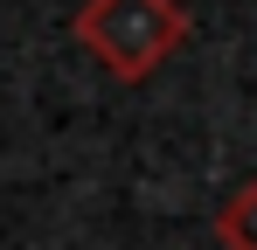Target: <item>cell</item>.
I'll list each match as a JSON object with an SVG mask.
<instances>
[{
    "label": "cell",
    "instance_id": "6da1fadb",
    "mask_svg": "<svg viewBox=\"0 0 257 250\" xmlns=\"http://www.w3.org/2000/svg\"><path fill=\"white\" fill-rule=\"evenodd\" d=\"M77 42L118 83H139L188 42V7L181 0H84L77 7Z\"/></svg>",
    "mask_w": 257,
    "mask_h": 250
},
{
    "label": "cell",
    "instance_id": "7a4b0ae2",
    "mask_svg": "<svg viewBox=\"0 0 257 250\" xmlns=\"http://www.w3.org/2000/svg\"><path fill=\"white\" fill-rule=\"evenodd\" d=\"M215 243L222 250H257V181H243L229 202L215 208Z\"/></svg>",
    "mask_w": 257,
    "mask_h": 250
}]
</instances>
